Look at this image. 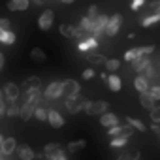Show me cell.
Listing matches in <instances>:
<instances>
[{
  "label": "cell",
  "instance_id": "cell-21",
  "mask_svg": "<svg viewBox=\"0 0 160 160\" xmlns=\"http://www.w3.org/2000/svg\"><path fill=\"white\" fill-rule=\"evenodd\" d=\"M85 60H89L92 66H104L106 57L100 55V53H89V55H85Z\"/></svg>",
  "mask_w": 160,
  "mask_h": 160
},
{
  "label": "cell",
  "instance_id": "cell-15",
  "mask_svg": "<svg viewBox=\"0 0 160 160\" xmlns=\"http://www.w3.org/2000/svg\"><path fill=\"white\" fill-rule=\"evenodd\" d=\"M149 87H151L149 79H147V77H143L141 73L134 77V89H136L138 92H147V91H149Z\"/></svg>",
  "mask_w": 160,
  "mask_h": 160
},
{
  "label": "cell",
  "instance_id": "cell-16",
  "mask_svg": "<svg viewBox=\"0 0 160 160\" xmlns=\"http://www.w3.org/2000/svg\"><path fill=\"white\" fill-rule=\"evenodd\" d=\"M21 87H23V91H36V89H42V79H40V77H27Z\"/></svg>",
  "mask_w": 160,
  "mask_h": 160
},
{
  "label": "cell",
  "instance_id": "cell-10",
  "mask_svg": "<svg viewBox=\"0 0 160 160\" xmlns=\"http://www.w3.org/2000/svg\"><path fill=\"white\" fill-rule=\"evenodd\" d=\"M2 91H4V96H6V98H8L10 102H17V98L21 96V92H19V87H17V83H12V81H10V83H6Z\"/></svg>",
  "mask_w": 160,
  "mask_h": 160
},
{
  "label": "cell",
  "instance_id": "cell-31",
  "mask_svg": "<svg viewBox=\"0 0 160 160\" xmlns=\"http://www.w3.org/2000/svg\"><path fill=\"white\" fill-rule=\"evenodd\" d=\"M126 143H128L126 138H111V139H109V147H111V149H121V147H124Z\"/></svg>",
  "mask_w": 160,
  "mask_h": 160
},
{
  "label": "cell",
  "instance_id": "cell-14",
  "mask_svg": "<svg viewBox=\"0 0 160 160\" xmlns=\"http://www.w3.org/2000/svg\"><path fill=\"white\" fill-rule=\"evenodd\" d=\"M132 66H134V70L138 72V73H141L149 64H151V57H147V55H141V57H138V58H134L132 62H130Z\"/></svg>",
  "mask_w": 160,
  "mask_h": 160
},
{
  "label": "cell",
  "instance_id": "cell-24",
  "mask_svg": "<svg viewBox=\"0 0 160 160\" xmlns=\"http://www.w3.org/2000/svg\"><path fill=\"white\" fill-rule=\"evenodd\" d=\"M160 21V13H147L143 19H141V27H145V28H149V27H152V25H156Z\"/></svg>",
  "mask_w": 160,
  "mask_h": 160
},
{
  "label": "cell",
  "instance_id": "cell-41",
  "mask_svg": "<svg viewBox=\"0 0 160 160\" xmlns=\"http://www.w3.org/2000/svg\"><path fill=\"white\" fill-rule=\"evenodd\" d=\"M47 160H68V156H66V152L60 149L58 152H55V154H53L51 158H47Z\"/></svg>",
  "mask_w": 160,
  "mask_h": 160
},
{
  "label": "cell",
  "instance_id": "cell-28",
  "mask_svg": "<svg viewBox=\"0 0 160 160\" xmlns=\"http://www.w3.org/2000/svg\"><path fill=\"white\" fill-rule=\"evenodd\" d=\"M141 152L139 151H122V154L117 156V160H139Z\"/></svg>",
  "mask_w": 160,
  "mask_h": 160
},
{
  "label": "cell",
  "instance_id": "cell-2",
  "mask_svg": "<svg viewBox=\"0 0 160 160\" xmlns=\"http://www.w3.org/2000/svg\"><path fill=\"white\" fill-rule=\"evenodd\" d=\"M121 25H122V15H121V13H113V15L109 17V21H108V25H106L104 36H108V38L117 36L119 30H121Z\"/></svg>",
  "mask_w": 160,
  "mask_h": 160
},
{
  "label": "cell",
  "instance_id": "cell-32",
  "mask_svg": "<svg viewBox=\"0 0 160 160\" xmlns=\"http://www.w3.org/2000/svg\"><path fill=\"white\" fill-rule=\"evenodd\" d=\"M149 119H151V122L160 124V106H154L152 109H149Z\"/></svg>",
  "mask_w": 160,
  "mask_h": 160
},
{
  "label": "cell",
  "instance_id": "cell-5",
  "mask_svg": "<svg viewBox=\"0 0 160 160\" xmlns=\"http://www.w3.org/2000/svg\"><path fill=\"white\" fill-rule=\"evenodd\" d=\"M83 104H85V98H81V94L75 96V98H66V109L72 115L83 111Z\"/></svg>",
  "mask_w": 160,
  "mask_h": 160
},
{
  "label": "cell",
  "instance_id": "cell-23",
  "mask_svg": "<svg viewBox=\"0 0 160 160\" xmlns=\"http://www.w3.org/2000/svg\"><path fill=\"white\" fill-rule=\"evenodd\" d=\"M141 55H143V45H141V47H132V49H128L122 58H124L126 62H132L134 58H138V57H141Z\"/></svg>",
  "mask_w": 160,
  "mask_h": 160
},
{
  "label": "cell",
  "instance_id": "cell-11",
  "mask_svg": "<svg viewBox=\"0 0 160 160\" xmlns=\"http://www.w3.org/2000/svg\"><path fill=\"white\" fill-rule=\"evenodd\" d=\"M40 106V102H25L21 106V111H19V117L23 121H28L30 117H34V109Z\"/></svg>",
  "mask_w": 160,
  "mask_h": 160
},
{
  "label": "cell",
  "instance_id": "cell-25",
  "mask_svg": "<svg viewBox=\"0 0 160 160\" xmlns=\"http://www.w3.org/2000/svg\"><path fill=\"white\" fill-rule=\"evenodd\" d=\"M60 149H62L60 143H55V141H53V143H47V145L43 147V156H45V158H51V156H53L55 152H58Z\"/></svg>",
  "mask_w": 160,
  "mask_h": 160
},
{
  "label": "cell",
  "instance_id": "cell-35",
  "mask_svg": "<svg viewBox=\"0 0 160 160\" xmlns=\"http://www.w3.org/2000/svg\"><path fill=\"white\" fill-rule=\"evenodd\" d=\"M147 92L152 96V100H154V102H158V100H160V85H151Z\"/></svg>",
  "mask_w": 160,
  "mask_h": 160
},
{
  "label": "cell",
  "instance_id": "cell-37",
  "mask_svg": "<svg viewBox=\"0 0 160 160\" xmlns=\"http://www.w3.org/2000/svg\"><path fill=\"white\" fill-rule=\"evenodd\" d=\"M100 13H98V6L96 4H92V6H89V10H87V17L89 19H96Z\"/></svg>",
  "mask_w": 160,
  "mask_h": 160
},
{
  "label": "cell",
  "instance_id": "cell-20",
  "mask_svg": "<svg viewBox=\"0 0 160 160\" xmlns=\"http://www.w3.org/2000/svg\"><path fill=\"white\" fill-rule=\"evenodd\" d=\"M85 147H87V141H85V139H75V141H70V143H68V152L75 154V152H79V151H83Z\"/></svg>",
  "mask_w": 160,
  "mask_h": 160
},
{
  "label": "cell",
  "instance_id": "cell-6",
  "mask_svg": "<svg viewBox=\"0 0 160 160\" xmlns=\"http://www.w3.org/2000/svg\"><path fill=\"white\" fill-rule=\"evenodd\" d=\"M108 21H109L108 15H98V17L94 19V28H92V34H91V36H94L96 40H100V38L104 36V30H106Z\"/></svg>",
  "mask_w": 160,
  "mask_h": 160
},
{
  "label": "cell",
  "instance_id": "cell-4",
  "mask_svg": "<svg viewBox=\"0 0 160 160\" xmlns=\"http://www.w3.org/2000/svg\"><path fill=\"white\" fill-rule=\"evenodd\" d=\"M62 96V81H53L43 91V100H57Z\"/></svg>",
  "mask_w": 160,
  "mask_h": 160
},
{
  "label": "cell",
  "instance_id": "cell-34",
  "mask_svg": "<svg viewBox=\"0 0 160 160\" xmlns=\"http://www.w3.org/2000/svg\"><path fill=\"white\" fill-rule=\"evenodd\" d=\"M58 32H60L64 38H72V25H68V23H62V25L58 27Z\"/></svg>",
  "mask_w": 160,
  "mask_h": 160
},
{
  "label": "cell",
  "instance_id": "cell-51",
  "mask_svg": "<svg viewBox=\"0 0 160 160\" xmlns=\"http://www.w3.org/2000/svg\"><path fill=\"white\" fill-rule=\"evenodd\" d=\"M0 100H4V91L0 89Z\"/></svg>",
  "mask_w": 160,
  "mask_h": 160
},
{
  "label": "cell",
  "instance_id": "cell-33",
  "mask_svg": "<svg viewBox=\"0 0 160 160\" xmlns=\"http://www.w3.org/2000/svg\"><path fill=\"white\" fill-rule=\"evenodd\" d=\"M12 2L15 4L17 12H27L28 6H30V0H12Z\"/></svg>",
  "mask_w": 160,
  "mask_h": 160
},
{
  "label": "cell",
  "instance_id": "cell-22",
  "mask_svg": "<svg viewBox=\"0 0 160 160\" xmlns=\"http://www.w3.org/2000/svg\"><path fill=\"white\" fill-rule=\"evenodd\" d=\"M77 27L81 28V30H85V32L91 36V34H92V28H94V19H89V17L85 15V17H81V21H79Z\"/></svg>",
  "mask_w": 160,
  "mask_h": 160
},
{
  "label": "cell",
  "instance_id": "cell-40",
  "mask_svg": "<svg viewBox=\"0 0 160 160\" xmlns=\"http://www.w3.org/2000/svg\"><path fill=\"white\" fill-rule=\"evenodd\" d=\"M0 28H2V30H12V21L10 19H2V17H0Z\"/></svg>",
  "mask_w": 160,
  "mask_h": 160
},
{
  "label": "cell",
  "instance_id": "cell-48",
  "mask_svg": "<svg viewBox=\"0 0 160 160\" xmlns=\"http://www.w3.org/2000/svg\"><path fill=\"white\" fill-rule=\"evenodd\" d=\"M32 2H34L36 6H43V0H32Z\"/></svg>",
  "mask_w": 160,
  "mask_h": 160
},
{
  "label": "cell",
  "instance_id": "cell-30",
  "mask_svg": "<svg viewBox=\"0 0 160 160\" xmlns=\"http://www.w3.org/2000/svg\"><path fill=\"white\" fill-rule=\"evenodd\" d=\"M21 106H17L15 102H12V106H6V117H19Z\"/></svg>",
  "mask_w": 160,
  "mask_h": 160
},
{
  "label": "cell",
  "instance_id": "cell-39",
  "mask_svg": "<svg viewBox=\"0 0 160 160\" xmlns=\"http://www.w3.org/2000/svg\"><path fill=\"white\" fill-rule=\"evenodd\" d=\"M81 77L85 79V81H91L92 77H96V72L92 70V68H87V70H83V73H81Z\"/></svg>",
  "mask_w": 160,
  "mask_h": 160
},
{
  "label": "cell",
  "instance_id": "cell-47",
  "mask_svg": "<svg viewBox=\"0 0 160 160\" xmlns=\"http://www.w3.org/2000/svg\"><path fill=\"white\" fill-rule=\"evenodd\" d=\"M6 36H8V30H2V28H0V42H2V43H4Z\"/></svg>",
  "mask_w": 160,
  "mask_h": 160
},
{
  "label": "cell",
  "instance_id": "cell-36",
  "mask_svg": "<svg viewBox=\"0 0 160 160\" xmlns=\"http://www.w3.org/2000/svg\"><path fill=\"white\" fill-rule=\"evenodd\" d=\"M83 42H85V45H87V49H89V51H94V49L98 47V40H96L94 36H89V38H87V40H83Z\"/></svg>",
  "mask_w": 160,
  "mask_h": 160
},
{
  "label": "cell",
  "instance_id": "cell-3",
  "mask_svg": "<svg viewBox=\"0 0 160 160\" xmlns=\"http://www.w3.org/2000/svg\"><path fill=\"white\" fill-rule=\"evenodd\" d=\"M81 94V85L75 79H64L62 81V96L64 98H75Z\"/></svg>",
  "mask_w": 160,
  "mask_h": 160
},
{
  "label": "cell",
  "instance_id": "cell-38",
  "mask_svg": "<svg viewBox=\"0 0 160 160\" xmlns=\"http://www.w3.org/2000/svg\"><path fill=\"white\" fill-rule=\"evenodd\" d=\"M149 13H160V0L149 2Z\"/></svg>",
  "mask_w": 160,
  "mask_h": 160
},
{
  "label": "cell",
  "instance_id": "cell-7",
  "mask_svg": "<svg viewBox=\"0 0 160 160\" xmlns=\"http://www.w3.org/2000/svg\"><path fill=\"white\" fill-rule=\"evenodd\" d=\"M53 21H55L53 10H45V12L38 17V27H40V30H49V28L53 27Z\"/></svg>",
  "mask_w": 160,
  "mask_h": 160
},
{
  "label": "cell",
  "instance_id": "cell-27",
  "mask_svg": "<svg viewBox=\"0 0 160 160\" xmlns=\"http://www.w3.org/2000/svg\"><path fill=\"white\" fill-rule=\"evenodd\" d=\"M126 124H130L134 130H139V132H147V126L139 121V119H134V117H126Z\"/></svg>",
  "mask_w": 160,
  "mask_h": 160
},
{
  "label": "cell",
  "instance_id": "cell-42",
  "mask_svg": "<svg viewBox=\"0 0 160 160\" xmlns=\"http://www.w3.org/2000/svg\"><path fill=\"white\" fill-rule=\"evenodd\" d=\"M143 4H145V0H132V4H130V8H132L134 12H138V10H139V8L143 6Z\"/></svg>",
  "mask_w": 160,
  "mask_h": 160
},
{
  "label": "cell",
  "instance_id": "cell-44",
  "mask_svg": "<svg viewBox=\"0 0 160 160\" xmlns=\"http://www.w3.org/2000/svg\"><path fill=\"white\" fill-rule=\"evenodd\" d=\"M151 130H152V132H156V134H160V124H156V122H151Z\"/></svg>",
  "mask_w": 160,
  "mask_h": 160
},
{
  "label": "cell",
  "instance_id": "cell-46",
  "mask_svg": "<svg viewBox=\"0 0 160 160\" xmlns=\"http://www.w3.org/2000/svg\"><path fill=\"white\" fill-rule=\"evenodd\" d=\"M6 6H8V10H10V12H17V8H15V4L12 2V0H8V4H6Z\"/></svg>",
  "mask_w": 160,
  "mask_h": 160
},
{
  "label": "cell",
  "instance_id": "cell-17",
  "mask_svg": "<svg viewBox=\"0 0 160 160\" xmlns=\"http://www.w3.org/2000/svg\"><path fill=\"white\" fill-rule=\"evenodd\" d=\"M106 85L109 87V91H111V92H119V91H121V87H122V81H121V77H119V75L111 73V75H108Z\"/></svg>",
  "mask_w": 160,
  "mask_h": 160
},
{
  "label": "cell",
  "instance_id": "cell-53",
  "mask_svg": "<svg viewBox=\"0 0 160 160\" xmlns=\"http://www.w3.org/2000/svg\"><path fill=\"white\" fill-rule=\"evenodd\" d=\"M158 66H160V60H158Z\"/></svg>",
  "mask_w": 160,
  "mask_h": 160
},
{
  "label": "cell",
  "instance_id": "cell-12",
  "mask_svg": "<svg viewBox=\"0 0 160 160\" xmlns=\"http://www.w3.org/2000/svg\"><path fill=\"white\" fill-rule=\"evenodd\" d=\"M15 152H17V156H19L21 160H34V158H36V152H34V151H32V147H30V145H27V143L17 145Z\"/></svg>",
  "mask_w": 160,
  "mask_h": 160
},
{
  "label": "cell",
  "instance_id": "cell-9",
  "mask_svg": "<svg viewBox=\"0 0 160 160\" xmlns=\"http://www.w3.org/2000/svg\"><path fill=\"white\" fill-rule=\"evenodd\" d=\"M47 122H49L53 128H62V126L66 124L64 117H62L57 109H49V111H47Z\"/></svg>",
  "mask_w": 160,
  "mask_h": 160
},
{
  "label": "cell",
  "instance_id": "cell-43",
  "mask_svg": "<svg viewBox=\"0 0 160 160\" xmlns=\"http://www.w3.org/2000/svg\"><path fill=\"white\" fill-rule=\"evenodd\" d=\"M6 115V104H4V100H0V117H4Z\"/></svg>",
  "mask_w": 160,
  "mask_h": 160
},
{
  "label": "cell",
  "instance_id": "cell-13",
  "mask_svg": "<svg viewBox=\"0 0 160 160\" xmlns=\"http://www.w3.org/2000/svg\"><path fill=\"white\" fill-rule=\"evenodd\" d=\"M100 124H102L104 128L117 126V124H119V117H117L115 113H111V111H106V113L100 115Z\"/></svg>",
  "mask_w": 160,
  "mask_h": 160
},
{
  "label": "cell",
  "instance_id": "cell-29",
  "mask_svg": "<svg viewBox=\"0 0 160 160\" xmlns=\"http://www.w3.org/2000/svg\"><path fill=\"white\" fill-rule=\"evenodd\" d=\"M47 111H49V109H45L43 106H38V108L34 109V117H36L40 122H47Z\"/></svg>",
  "mask_w": 160,
  "mask_h": 160
},
{
  "label": "cell",
  "instance_id": "cell-8",
  "mask_svg": "<svg viewBox=\"0 0 160 160\" xmlns=\"http://www.w3.org/2000/svg\"><path fill=\"white\" fill-rule=\"evenodd\" d=\"M15 149H17V141H15V138H12V136L4 138V139H2V143H0V154H4V156L13 154V152H15Z\"/></svg>",
  "mask_w": 160,
  "mask_h": 160
},
{
  "label": "cell",
  "instance_id": "cell-18",
  "mask_svg": "<svg viewBox=\"0 0 160 160\" xmlns=\"http://www.w3.org/2000/svg\"><path fill=\"white\" fill-rule=\"evenodd\" d=\"M30 60H32L34 64H43V62L47 60V55H45L43 49L34 47V49H30Z\"/></svg>",
  "mask_w": 160,
  "mask_h": 160
},
{
  "label": "cell",
  "instance_id": "cell-1",
  "mask_svg": "<svg viewBox=\"0 0 160 160\" xmlns=\"http://www.w3.org/2000/svg\"><path fill=\"white\" fill-rule=\"evenodd\" d=\"M83 111L87 115H102V113L109 111V102H106V100H85Z\"/></svg>",
  "mask_w": 160,
  "mask_h": 160
},
{
  "label": "cell",
  "instance_id": "cell-50",
  "mask_svg": "<svg viewBox=\"0 0 160 160\" xmlns=\"http://www.w3.org/2000/svg\"><path fill=\"white\" fill-rule=\"evenodd\" d=\"M60 2H62V4H73L75 0H60Z\"/></svg>",
  "mask_w": 160,
  "mask_h": 160
},
{
  "label": "cell",
  "instance_id": "cell-52",
  "mask_svg": "<svg viewBox=\"0 0 160 160\" xmlns=\"http://www.w3.org/2000/svg\"><path fill=\"white\" fill-rule=\"evenodd\" d=\"M2 139H4V136H2V134H0V143H2Z\"/></svg>",
  "mask_w": 160,
  "mask_h": 160
},
{
  "label": "cell",
  "instance_id": "cell-45",
  "mask_svg": "<svg viewBox=\"0 0 160 160\" xmlns=\"http://www.w3.org/2000/svg\"><path fill=\"white\" fill-rule=\"evenodd\" d=\"M4 64H6V57H4L2 53H0V72L4 70Z\"/></svg>",
  "mask_w": 160,
  "mask_h": 160
},
{
  "label": "cell",
  "instance_id": "cell-49",
  "mask_svg": "<svg viewBox=\"0 0 160 160\" xmlns=\"http://www.w3.org/2000/svg\"><path fill=\"white\" fill-rule=\"evenodd\" d=\"M154 81H156V83H151V85H160V73L156 75V79H154Z\"/></svg>",
  "mask_w": 160,
  "mask_h": 160
},
{
  "label": "cell",
  "instance_id": "cell-26",
  "mask_svg": "<svg viewBox=\"0 0 160 160\" xmlns=\"http://www.w3.org/2000/svg\"><path fill=\"white\" fill-rule=\"evenodd\" d=\"M104 68H106L108 72L115 73V72L121 68V60H119V58H106V62H104Z\"/></svg>",
  "mask_w": 160,
  "mask_h": 160
},
{
  "label": "cell",
  "instance_id": "cell-19",
  "mask_svg": "<svg viewBox=\"0 0 160 160\" xmlns=\"http://www.w3.org/2000/svg\"><path fill=\"white\" fill-rule=\"evenodd\" d=\"M139 104H141V108L147 109V111L154 108V100H152V96H151L149 92H139Z\"/></svg>",
  "mask_w": 160,
  "mask_h": 160
}]
</instances>
